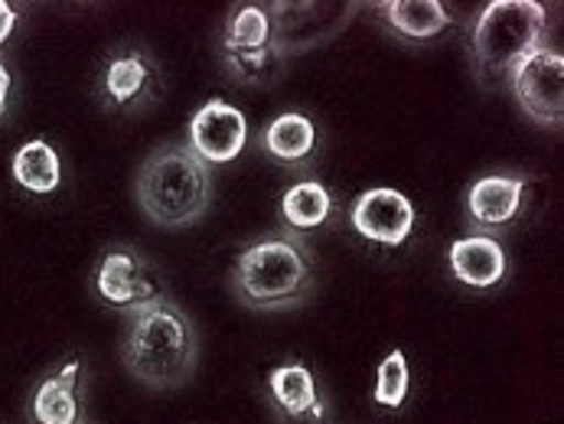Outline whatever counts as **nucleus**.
Masks as SVG:
<instances>
[{"mask_svg":"<svg viewBox=\"0 0 564 424\" xmlns=\"http://www.w3.org/2000/svg\"><path fill=\"white\" fill-rule=\"evenodd\" d=\"M264 154L281 161L284 167H297L314 157L317 151V128L307 115L301 111H284L264 128Z\"/></svg>","mask_w":564,"mask_h":424,"instance_id":"2eb2a0df","label":"nucleus"},{"mask_svg":"<svg viewBox=\"0 0 564 424\" xmlns=\"http://www.w3.org/2000/svg\"><path fill=\"white\" fill-rule=\"evenodd\" d=\"M186 144L209 167L213 164H232L248 144V121L236 105L213 98L193 115Z\"/></svg>","mask_w":564,"mask_h":424,"instance_id":"1a4fd4ad","label":"nucleus"},{"mask_svg":"<svg viewBox=\"0 0 564 424\" xmlns=\"http://www.w3.org/2000/svg\"><path fill=\"white\" fill-rule=\"evenodd\" d=\"M382 17L402 40L411 43H427L451 26V13L437 0H392L382 3Z\"/></svg>","mask_w":564,"mask_h":424,"instance_id":"f3484780","label":"nucleus"},{"mask_svg":"<svg viewBox=\"0 0 564 424\" xmlns=\"http://www.w3.org/2000/svg\"><path fill=\"white\" fill-rule=\"evenodd\" d=\"M512 95L519 108L542 128H558L564 118V59L562 53L542 46L525 56L512 73Z\"/></svg>","mask_w":564,"mask_h":424,"instance_id":"0eeeda50","label":"nucleus"},{"mask_svg":"<svg viewBox=\"0 0 564 424\" xmlns=\"http://www.w3.org/2000/svg\"><path fill=\"white\" fill-rule=\"evenodd\" d=\"M154 83H158L154 66L138 50H128L108 59L101 73V95L111 108H134L154 91Z\"/></svg>","mask_w":564,"mask_h":424,"instance_id":"4468645a","label":"nucleus"},{"mask_svg":"<svg viewBox=\"0 0 564 424\" xmlns=\"http://www.w3.org/2000/svg\"><path fill=\"white\" fill-rule=\"evenodd\" d=\"M223 56L226 66L236 79L242 83H268L274 63H278V50H274V23L271 13L245 3L239 7L229 23H226V36H223Z\"/></svg>","mask_w":564,"mask_h":424,"instance_id":"423d86ee","label":"nucleus"},{"mask_svg":"<svg viewBox=\"0 0 564 424\" xmlns=\"http://www.w3.org/2000/svg\"><path fill=\"white\" fill-rule=\"evenodd\" d=\"M281 216L294 232H311L321 229L323 222L333 216V196L317 180H301L294 183L284 199H281Z\"/></svg>","mask_w":564,"mask_h":424,"instance_id":"a211bd4d","label":"nucleus"},{"mask_svg":"<svg viewBox=\"0 0 564 424\" xmlns=\"http://www.w3.org/2000/svg\"><path fill=\"white\" fill-rule=\"evenodd\" d=\"M549 13L535 0H496L474 26V56L489 79H509V73L542 50Z\"/></svg>","mask_w":564,"mask_h":424,"instance_id":"20e7f679","label":"nucleus"},{"mask_svg":"<svg viewBox=\"0 0 564 424\" xmlns=\"http://www.w3.org/2000/svg\"><path fill=\"white\" fill-rule=\"evenodd\" d=\"M91 287L105 307H111L124 317L141 314L144 307L158 304L163 297L154 264L138 249H128V246H111L98 258Z\"/></svg>","mask_w":564,"mask_h":424,"instance_id":"39448f33","label":"nucleus"},{"mask_svg":"<svg viewBox=\"0 0 564 424\" xmlns=\"http://www.w3.org/2000/svg\"><path fill=\"white\" fill-rule=\"evenodd\" d=\"M10 173H13L17 186H23V189L33 193V196H50V193H56L59 183H63L59 154H56V148L46 144L43 138L26 141V144L13 154Z\"/></svg>","mask_w":564,"mask_h":424,"instance_id":"dca6fc26","label":"nucleus"},{"mask_svg":"<svg viewBox=\"0 0 564 424\" xmlns=\"http://www.w3.org/2000/svg\"><path fill=\"white\" fill-rule=\"evenodd\" d=\"M124 369L148 389H180L193 379L199 362V334L183 307L170 297L144 307L141 314L128 317L124 346H121Z\"/></svg>","mask_w":564,"mask_h":424,"instance_id":"f257e3e1","label":"nucleus"},{"mask_svg":"<svg viewBox=\"0 0 564 424\" xmlns=\"http://www.w3.org/2000/svg\"><path fill=\"white\" fill-rule=\"evenodd\" d=\"M134 196L158 229L196 226L213 203V170L189 151V144H163L144 157Z\"/></svg>","mask_w":564,"mask_h":424,"instance_id":"7ed1b4c3","label":"nucleus"},{"mask_svg":"<svg viewBox=\"0 0 564 424\" xmlns=\"http://www.w3.org/2000/svg\"><path fill=\"white\" fill-rule=\"evenodd\" d=\"M349 222H352V229L366 242H376V246H386V249H399L414 232V206L399 189L376 186V189H366L352 203Z\"/></svg>","mask_w":564,"mask_h":424,"instance_id":"6e6552de","label":"nucleus"},{"mask_svg":"<svg viewBox=\"0 0 564 424\" xmlns=\"http://www.w3.org/2000/svg\"><path fill=\"white\" fill-rule=\"evenodd\" d=\"M408 385H411V372H408V359H404L402 349H392L382 362H379V372H376V405L382 409H402L404 399H408Z\"/></svg>","mask_w":564,"mask_h":424,"instance_id":"6ab92c4d","label":"nucleus"},{"mask_svg":"<svg viewBox=\"0 0 564 424\" xmlns=\"http://www.w3.org/2000/svg\"><path fill=\"white\" fill-rule=\"evenodd\" d=\"M17 20H20V13H17L7 0H0V46L10 40V33H13Z\"/></svg>","mask_w":564,"mask_h":424,"instance_id":"aec40b11","label":"nucleus"},{"mask_svg":"<svg viewBox=\"0 0 564 424\" xmlns=\"http://www.w3.org/2000/svg\"><path fill=\"white\" fill-rule=\"evenodd\" d=\"M451 271L460 284L474 291H489L506 278V252L492 236H467L457 239L447 252Z\"/></svg>","mask_w":564,"mask_h":424,"instance_id":"ddd939ff","label":"nucleus"},{"mask_svg":"<svg viewBox=\"0 0 564 424\" xmlns=\"http://www.w3.org/2000/svg\"><path fill=\"white\" fill-rule=\"evenodd\" d=\"M229 284L251 311H291L314 294V258L297 232L264 236L236 258Z\"/></svg>","mask_w":564,"mask_h":424,"instance_id":"f03ea898","label":"nucleus"},{"mask_svg":"<svg viewBox=\"0 0 564 424\" xmlns=\"http://www.w3.org/2000/svg\"><path fill=\"white\" fill-rule=\"evenodd\" d=\"M522 199H525L522 176H506V173L484 176L467 193V219L474 229H480V236L506 229L522 213Z\"/></svg>","mask_w":564,"mask_h":424,"instance_id":"9b49d317","label":"nucleus"},{"mask_svg":"<svg viewBox=\"0 0 564 424\" xmlns=\"http://www.w3.org/2000/svg\"><path fill=\"white\" fill-rule=\"evenodd\" d=\"M10 85H13V79H10V69L0 63V115L7 111V101H10Z\"/></svg>","mask_w":564,"mask_h":424,"instance_id":"412c9836","label":"nucleus"},{"mask_svg":"<svg viewBox=\"0 0 564 424\" xmlns=\"http://www.w3.org/2000/svg\"><path fill=\"white\" fill-rule=\"evenodd\" d=\"M268 395L274 409L294 424H323L326 422V402L317 385V376L304 362L274 366L268 372Z\"/></svg>","mask_w":564,"mask_h":424,"instance_id":"9d476101","label":"nucleus"},{"mask_svg":"<svg viewBox=\"0 0 564 424\" xmlns=\"http://www.w3.org/2000/svg\"><path fill=\"white\" fill-rule=\"evenodd\" d=\"M82 362L73 359L59 372L46 376L33 399H30V422L33 424H82L79 399Z\"/></svg>","mask_w":564,"mask_h":424,"instance_id":"f8f14e48","label":"nucleus"}]
</instances>
